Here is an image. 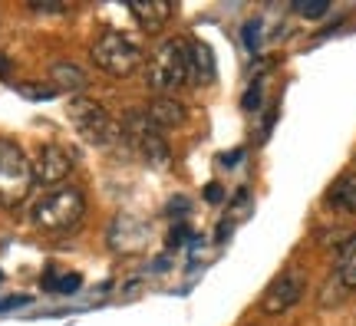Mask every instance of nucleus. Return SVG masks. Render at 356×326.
<instances>
[{
    "label": "nucleus",
    "instance_id": "obj_3",
    "mask_svg": "<svg viewBox=\"0 0 356 326\" xmlns=\"http://www.w3.org/2000/svg\"><path fill=\"white\" fill-rule=\"evenodd\" d=\"M33 191V165L24 155V149L0 138V208L13 211L26 201V195Z\"/></svg>",
    "mask_w": 356,
    "mask_h": 326
},
{
    "label": "nucleus",
    "instance_id": "obj_1",
    "mask_svg": "<svg viewBox=\"0 0 356 326\" xmlns=\"http://www.w3.org/2000/svg\"><path fill=\"white\" fill-rule=\"evenodd\" d=\"M83 218H86V198L73 185L50 188L30 211L33 227L43 231V234H70V231H76L83 225Z\"/></svg>",
    "mask_w": 356,
    "mask_h": 326
},
{
    "label": "nucleus",
    "instance_id": "obj_7",
    "mask_svg": "<svg viewBox=\"0 0 356 326\" xmlns=\"http://www.w3.org/2000/svg\"><path fill=\"white\" fill-rule=\"evenodd\" d=\"M106 238H109V247L115 254H139L145 251V244L152 238V227H149V221H142L136 214H115Z\"/></svg>",
    "mask_w": 356,
    "mask_h": 326
},
{
    "label": "nucleus",
    "instance_id": "obj_13",
    "mask_svg": "<svg viewBox=\"0 0 356 326\" xmlns=\"http://www.w3.org/2000/svg\"><path fill=\"white\" fill-rule=\"evenodd\" d=\"M327 204L333 211H343V214H356V175H340L327 191Z\"/></svg>",
    "mask_w": 356,
    "mask_h": 326
},
{
    "label": "nucleus",
    "instance_id": "obj_14",
    "mask_svg": "<svg viewBox=\"0 0 356 326\" xmlns=\"http://www.w3.org/2000/svg\"><path fill=\"white\" fill-rule=\"evenodd\" d=\"M50 83L53 89H63V92H79L86 89V73L79 70L76 63H53L50 66Z\"/></svg>",
    "mask_w": 356,
    "mask_h": 326
},
{
    "label": "nucleus",
    "instance_id": "obj_22",
    "mask_svg": "<svg viewBox=\"0 0 356 326\" xmlns=\"http://www.w3.org/2000/svg\"><path fill=\"white\" fill-rule=\"evenodd\" d=\"M26 303V297H7V300H0V310H7V307H20Z\"/></svg>",
    "mask_w": 356,
    "mask_h": 326
},
{
    "label": "nucleus",
    "instance_id": "obj_23",
    "mask_svg": "<svg viewBox=\"0 0 356 326\" xmlns=\"http://www.w3.org/2000/svg\"><path fill=\"white\" fill-rule=\"evenodd\" d=\"M241 155H244V152L238 149V152H231V155H225L221 162H225V165H238V158H241Z\"/></svg>",
    "mask_w": 356,
    "mask_h": 326
},
{
    "label": "nucleus",
    "instance_id": "obj_21",
    "mask_svg": "<svg viewBox=\"0 0 356 326\" xmlns=\"http://www.w3.org/2000/svg\"><path fill=\"white\" fill-rule=\"evenodd\" d=\"M204 198H208V201H221V198H225V191L218 188V185H208V191H204Z\"/></svg>",
    "mask_w": 356,
    "mask_h": 326
},
{
    "label": "nucleus",
    "instance_id": "obj_15",
    "mask_svg": "<svg viewBox=\"0 0 356 326\" xmlns=\"http://www.w3.org/2000/svg\"><path fill=\"white\" fill-rule=\"evenodd\" d=\"M337 280L343 287L356 290V234L340 247V257H337Z\"/></svg>",
    "mask_w": 356,
    "mask_h": 326
},
{
    "label": "nucleus",
    "instance_id": "obj_4",
    "mask_svg": "<svg viewBox=\"0 0 356 326\" xmlns=\"http://www.w3.org/2000/svg\"><path fill=\"white\" fill-rule=\"evenodd\" d=\"M92 63L99 66L102 73L115 76V79H126L142 66V47L132 37L119 33V30H106L99 33V40L89 47Z\"/></svg>",
    "mask_w": 356,
    "mask_h": 326
},
{
    "label": "nucleus",
    "instance_id": "obj_9",
    "mask_svg": "<svg viewBox=\"0 0 356 326\" xmlns=\"http://www.w3.org/2000/svg\"><path fill=\"white\" fill-rule=\"evenodd\" d=\"M307 290V277L300 270H284L280 277L270 280V287L264 290V300H261V310L264 313H287L293 303H300Z\"/></svg>",
    "mask_w": 356,
    "mask_h": 326
},
{
    "label": "nucleus",
    "instance_id": "obj_10",
    "mask_svg": "<svg viewBox=\"0 0 356 326\" xmlns=\"http://www.w3.org/2000/svg\"><path fill=\"white\" fill-rule=\"evenodd\" d=\"M142 113L149 115V122H152L155 129H172V126H181L185 119H188V109L181 106L178 99H172V96H159V99H152Z\"/></svg>",
    "mask_w": 356,
    "mask_h": 326
},
{
    "label": "nucleus",
    "instance_id": "obj_8",
    "mask_svg": "<svg viewBox=\"0 0 356 326\" xmlns=\"http://www.w3.org/2000/svg\"><path fill=\"white\" fill-rule=\"evenodd\" d=\"M30 165H33V181H37V185L60 188L66 178H70V172H73V155H70L63 145L50 142V145H40L37 158Z\"/></svg>",
    "mask_w": 356,
    "mask_h": 326
},
{
    "label": "nucleus",
    "instance_id": "obj_19",
    "mask_svg": "<svg viewBox=\"0 0 356 326\" xmlns=\"http://www.w3.org/2000/svg\"><path fill=\"white\" fill-rule=\"evenodd\" d=\"M257 26L261 24H244V43H248V50H257Z\"/></svg>",
    "mask_w": 356,
    "mask_h": 326
},
{
    "label": "nucleus",
    "instance_id": "obj_11",
    "mask_svg": "<svg viewBox=\"0 0 356 326\" xmlns=\"http://www.w3.org/2000/svg\"><path fill=\"white\" fill-rule=\"evenodd\" d=\"M215 56L204 43H188V83L195 86H208L215 83Z\"/></svg>",
    "mask_w": 356,
    "mask_h": 326
},
{
    "label": "nucleus",
    "instance_id": "obj_16",
    "mask_svg": "<svg viewBox=\"0 0 356 326\" xmlns=\"http://www.w3.org/2000/svg\"><path fill=\"white\" fill-rule=\"evenodd\" d=\"M327 10H330L327 0H320V3H297V13H304V17H323Z\"/></svg>",
    "mask_w": 356,
    "mask_h": 326
},
{
    "label": "nucleus",
    "instance_id": "obj_12",
    "mask_svg": "<svg viewBox=\"0 0 356 326\" xmlns=\"http://www.w3.org/2000/svg\"><path fill=\"white\" fill-rule=\"evenodd\" d=\"M129 13L136 17V24H139L145 33H159V30L172 20L175 7H172V3H132Z\"/></svg>",
    "mask_w": 356,
    "mask_h": 326
},
{
    "label": "nucleus",
    "instance_id": "obj_2",
    "mask_svg": "<svg viewBox=\"0 0 356 326\" xmlns=\"http://www.w3.org/2000/svg\"><path fill=\"white\" fill-rule=\"evenodd\" d=\"M185 83H188V40H162L145 63V86L168 96Z\"/></svg>",
    "mask_w": 356,
    "mask_h": 326
},
{
    "label": "nucleus",
    "instance_id": "obj_6",
    "mask_svg": "<svg viewBox=\"0 0 356 326\" xmlns=\"http://www.w3.org/2000/svg\"><path fill=\"white\" fill-rule=\"evenodd\" d=\"M122 136L139 149V155L152 165V168H168V162H172V149H168L162 129H155L145 113H129L126 119H122Z\"/></svg>",
    "mask_w": 356,
    "mask_h": 326
},
{
    "label": "nucleus",
    "instance_id": "obj_17",
    "mask_svg": "<svg viewBox=\"0 0 356 326\" xmlns=\"http://www.w3.org/2000/svg\"><path fill=\"white\" fill-rule=\"evenodd\" d=\"M188 238H191L188 225H175V227H172V234H168V247H181Z\"/></svg>",
    "mask_w": 356,
    "mask_h": 326
},
{
    "label": "nucleus",
    "instance_id": "obj_18",
    "mask_svg": "<svg viewBox=\"0 0 356 326\" xmlns=\"http://www.w3.org/2000/svg\"><path fill=\"white\" fill-rule=\"evenodd\" d=\"M20 92L30 96V99H50V96H56L53 86H20Z\"/></svg>",
    "mask_w": 356,
    "mask_h": 326
},
{
    "label": "nucleus",
    "instance_id": "obj_5",
    "mask_svg": "<svg viewBox=\"0 0 356 326\" xmlns=\"http://www.w3.org/2000/svg\"><path fill=\"white\" fill-rule=\"evenodd\" d=\"M66 115H70L73 129L86 138L89 145H113V142L122 138V126H119L113 115L102 109V102H96V99L76 96V99L66 106Z\"/></svg>",
    "mask_w": 356,
    "mask_h": 326
},
{
    "label": "nucleus",
    "instance_id": "obj_20",
    "mask_svg": "<svg viewBox=\"0 0 356 326\" xmlns=\"http://www.w3.org/2000/svg\"><path fill=\"white\" fill-rule=\"evenodd\" d=\"M30 10H47V13H63L66 3H30Z\"/></svg>",
    "mask_w": 356,
    "mask_h": 326
}]
</instances>
